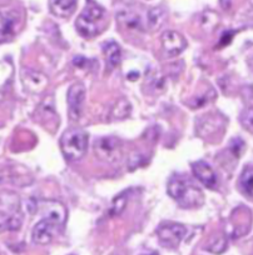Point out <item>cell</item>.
Segmentation results:
<instances>
[{
  "label": "cell",
  "mask_w": 253,
  "mask_h": 255,
  "mask_svg": "<svg viewBox=\"0 0 253 255\" xmlns=\"http://www.w3.org/2000/svg\"><path fill=\"white\" fill-rule=\"evenodd\" d=\"M49 5L54 15L68 18L77 8V0H49Z\"/></svg>",
  "instance_id": "12"
},
{
  "label": "cell",
  "mask_w": 253,
  "mask_h": 255,
  "mask_svg": "<svg viewBox=\"0 0 253 255\" xmlns=\"http://www.w3.org/2000/svg\"><path fill=\"white\" fill-rule=\"evenodd\" d=\"M157 234L163 247L174 249L178 247L184 235L187 234V229L184 225L177 224V223H163L159 225Z\"/></svg>",
  "instance_id": "6"
},
{
  "label": "cell",
  "mask_w": 253,
  "mask_h": 255,
  "mask_svg": "<svg viewBox=\"0 0 253 255\" xmlns=\"http://www.w3.org/2000/svg\"><path fill=\"white\" fill-rule=\"evenodd\" d=\"M129 113H131V105H129V103L127 100H124V104H123V99L119 100L117 103V105H115L114 109H113V115L117 117V119H123Z\"/></svg>",
  "instance_id": "20"
},
{
  "label": "cell",
  "mask_w": 253,
  "mask_h": 255,
  "mask_svg": "<svg viewBox=\"0 0 253 255\" xmlns=\"http://www.w3.org/2000/svg\"><path fill=\"white\" fill-rule=\"evenodd\" d=\"M36 205L41 208L43 219L35 224L31 238L35 244L46 245L64 227L67 220V210L61 203L54 200H41Z\"/></svg>",
  "instance_id": "1"
},
{
  "label": "cell",
  "mask_w": 253,
  "mask_h": 255,
  "mask_svg": "<svg viewBox=\"0 0 253 255\" xmlns=\"http://www.w3.org/2000/svg\"><path fill=\"white\" fill-rule=\"evenodd\" d=\"M162 45L169 56H177L187 48V40L177 31H166L162 35Z\"/></svg>",
  "instance_id": "9"
},
{
  "label": "cell",
  "mask_w": 253,
  "mask_h": 255,
  "mask_svg": "<svg viewBox=\"0 0 253 255\" xmlns=\"http://www.w3.org/2000/svg\"><path fill=\"white\" fill-rule=\"evenodd\" d=\"M192 170L196 178L203 185L210 189H216V186H217V175H216L215 170L211 168L210 164L203 160H198L192 164Z\"/></svg>",
  "instance_id": "10"
},
{
  "label": "cell",
  "mask_w": 253,
  "mask_h": 255,
  "mask_svg": "<svg viewBox=\"0 0 253 255\" xmlns=\"http://www.w3.org/2000/svg\"><path fill=\"white\" fill-rule=\"evenodd\" d=\"M168 194L181 207L198 208L203 204V193L188 176L173 175L168 181Z\"/></svg>",
  "instance_id": "2"
},
{
  "label": "cell",
  "mask_w": 253,
  "mask_h": 255,
  "mask_svg": "<svg viewBox=\"0 0 253 255\" xmlns=\"http://www.w3.org/2000/svg\"><path fill=\"white\" fill-rule=\"evenodd\" d=\"M21 79H23V83L26 89L33 93L43 92L44 88L48 84V79H46L45 75L30 69L23 70V73H21Z\"/></svg>",
  "instance_id": "11"
},
{
  "label": "cell",
  "mask_w": 253,
  "mask_h": 255,
  "mask_svg": "<svg viewBox=\"0 0 253 255\" xmlns=\"http://www.w3.org/2000/svg\"><path fill=\"white\" fill-rule=\"evenodd\" d=\"M241 123L248 131L253 134V107H248L241 113Z\"/></svg>",
  "instance_id": "19"
},
{
  "label": "cell",
  "mask_w": 253,
  "mask_h": 255,
  "mask_svg": "<svg viewBox=\"0 0 253 255\" xmlns=\"http://www.w3.org/2000/svg\"><path fill=\"white\" fill-rule=\"evenodd\" d=\"M243 148H245V143H243L240 138H235L231 140L230 149H231V151L233 153V155H235L237 159H238V156L241 155V153H242Z\"/></svg>",
  "instance_id": "21"
},
{
  "label": "cell",
  "mask_w": 253,
  "mask_h": 255,
  "mask_svg": "<svg viewBox=\"0 0 253 255\" xmlns=\"http://www.w3.org/2000/svg\"><path fill=\"white\" fill-rule=\"evenodd\" d=\"M94 151L100 159L114 161L120 156V141L114 136H104L95 140Z\"/></svg>",
  "instance_id": "7"
},
{
  "label": "cell",
  "mask_w": 253,
  "mask_h": 255,
  "mask_svg": "<svg viewBox=\"0 0 253 255\" xmlns=\"http://www.w3.org/2000/svg\"><path fill=\"white\" fill-rule=\"evenodd\" d=\"M103 51H104L105 56H107V63L109 65L110 69L118 67L120 63V48L115 41H108L103 46Z\"/></svg>",
  "instance_id": "13"
},
{
  "label": "cell",
  "mask_w": 253,
  "mask_h": 255,
  "mask_svg": "<svg viewBox=\"0 0 253 255\" xmlns=\"http://www.w3.org/2000/svg\"><path fill=\"white\" fill-rule=\"evenodd\" d=\"M88 135L82 129H69L60 138V148L69 160H78L87 151Z\"/></svg>",
  "instance_id": "5"
},
{
  "label": "cell",
  "mask_w": 253,
  "mask_h": 255,
  "mask_svg": "<svg viewBox=\"0 0 253 255\" xmlns=\"http://www.w3.org/2000/svg\"><path fill=\"white\" fill-rule=\"evenodd\" d=\"M240 186L243 194L253 200V166H248L243 170L240 178Z\"/></svg>",
  "instance_id": "14"
},
{
  "label": "cell",
  "mask_w": 253,
  "mask_h": 255,
  "mask_svg": "<svg viewBox=\"0 0 253 255\" xmlns=\"http://www.w3.org/2000/svg\"><path fill=\"white\" fill-rule=\"evenodd\" d=\"M85 100V87L83 83H75L69 88L68 92L67 102L68 108H69V117L72 120L79 119L82 114L83 104Z\"/></svg>",
  "instance_id": "8"
},
{
  "label": "cell",
  "mask_w": 253,
  "mask_h": 255,
  "mask_svg": "<svg viewBox=\"0 0 253 255\" xmlns=\"http://www.w3.org/2000/svg\"><path fill=\"white\" fill-rule=\"evenodd\" d=\"M105 25L104 9L93 0H88L87 5L77 18L75 28L78 33L84 38H94L100 34Z\"/></svg>",
  "instance_id": "3"
},
{
  "label": "cell",
  "mask_w": 253,
  "mask_h": 255,
  "mask_svg": "<svg viewBox=\"0 0 253 255\" xmlns=\"http://www.w3.org/2000/svg\"><path fill=\"white\" fill-rule=\"evenodd\" d=\"M118 19L120 23L124 24L127 28L131 29H142V19L134 11H120L118 14Z\"/></svg>",
  "instance_id": "15"
},
{
  "label": "cell",
  "mask_w": 253,
  "mask_h": 255,
  "mask_svg": "<svg viewBox=\"0 0 253 255\" xmlns=\"http://www.w3.org/2000/svg\"><path fill=\"white\" fill-rule=\"evenodd\" d=\"M1 230L15 232L21 227L23 214L18 195L10 191L1 193Z\"/></svg>",
  "instance_id": "4"
},
{
  "label": "cell",
  "mask_w": 253,
  "mask_h": 255,
  "mask_svg": "<svg viewBox=\"0 0 253 255\" xmlns=\"http://www.w3.org/2000/svg\"><path fill=\"white\" fill-rule=\"evenodd\" d=\"M226 248H227V242H226L225 238L217 237L211 240L206 249L210 250L211 253H215V254H221V253L225 252Z\"/></svg>",
  "instance_id": "18"
},
{
  "label": "cell",
  "mask_w": 253,
  "mask_h": 255,
  "mask_svg": "<svg viewBox=\"0 0 253 255\" xmlns=\"http://www.w3.org/2000/svg\"><path fill=\"white\" fill-rule=\"evenodd\" d=\"M164 20V11L159 8H154L148 13V24L152 29L158 28Z\"/></svg>",
  "instance_id": "17"
},
{
  "label": "cell",
  "mask_w": 253,
  "mask_h": 255,
  "mask_svg": "<svg viewBox=\"0 0 253 255\" xmlns=\"http://www.w3.org/2000/svg\"><path fill=\"white\" fill-rule=\"evenodd\" d=\"M146 255H158L157 253H151V254H146Z\"/></svg>",
  "instance_id": "22"
},
{
  "label": "cell",
  "mask_w": 253,
  "mask_h": 255,
  "mask_svg": "<svg viewBox=\"0 0 253 255\" xmlns=\"http://www.w3.org/2000/svg\"><path fill=\"white\" fill-rule=\"evenodd\" d=\"M15 31V19L11 14H1V40L11 38Z\"/></svg>",
  "instance_id": "16"
}]
</instances>
